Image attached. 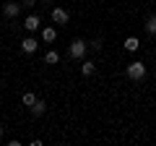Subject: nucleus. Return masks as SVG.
Wrapping results in <instances>:
<instances>
[{"label": "nucleus", "instance_id": "7", "mask_svg": "<svg viewBox=\"0 0 156 146\" xmlns=\"http://www.w3.org/2000/svg\"><path fill=\"white\" fill-rule=\"evenodd\" d=\"M23 26H26V31H37L39 29V16H26V21H23Z\"/></svg>", "mask_w": 156, "mask_h": 146}, {"label": "nucleus", "instance_id": "16", "mask_svg": "<svg viewBox=\"0 0 156 146\" xmlns=\"http://www.w3.org/2000/svg\"><path fill=\"white\" fill-rule=\"evenodd\" d=\"M0 138H3V125H0Z\"/></svg>", "mask_w": 156, "mask_h": 146}, {"label": "nucleus", "instance_id": "2", "mask_svg": "<svg viewBox=\"0 0 156 146\" xmlns=\"http://www.w3.org/2000/svg\"><path fill=\"white\" fill-rule=\"evenodd\" d=\"M125 73H128L130 81H143V78H146V63H140V60L130 63V65L125 68Z\"/></svg>", "mask_w": 156, "mask_h": 146}, {"label": "nucleus", "instance_id": "5", "mask_svg": "<svg viewBox=\"0 0 156 146\" xmlns=\"http://www.w3.org/2000/svg\"><path fill=\"white\" fill-rule=\"evenodd\" d=\"M68 18L70 16H68L65 8H52V21L55 24H68Z\"/></svg>", "mask_w": 156, "mask_h": 146}, {"label": "nucleus", "instance_id": "12", "mask_svg": "<svg viewBox=\"0 0 156 146\" xmlns=\"http://www.w3.org/2000/svg\"><path fill=\"white\" fill-rule=\"evenodd\" d=\"M146 34H148V37H156V16H148V21H146Z\"/></svg>", "mask_w": 156, "mask_h": 146}, {"label": "nucleus", "instance_id": "14", "mask_svg": "<svg viewBox=\"0 0 156 146\" xmlns=\"http://www.w3.org/2000/svg\"><path fill=\"white\" fill-rule=\"evenodd\" d=\"M89 47H91V50H96V52H99L101 47H104V42H101V39H94V42H89Z\"/></svg>", "mask_w": 156, "mask_h": 146}, {"label": "nucleus", "instance_id": "13", "mask_svg": "<svg viewBox=\"0 0 156 146\" xmlns=\"http://www.w3.org/2000/svg\"><path fill=\"white\" fill-rule=\"evenodd\" d=\"M21 102H23V107H31V104H34V102H37V97H34V94H31V91H26V94H23V97H21Z\"/></svg>", "mask_w": 156, "mask_h": 146}, {"label": "nucleus", "instance_id": "8", "mask_svg": "<svg viewBox=\"0 0 156 146\" xmlns=\"http://www.w3.org/2000/svg\"><path fill=\"white\" fill-rule=\"evenodd\" d=\"M42 39L50 45V42H55V39H57V31H55L52 26H44V29H42Z\"/></svg>", "mask_w": 156, "mask_h": 146}, {"label": "nucleus", "instance_id": "9", "mask_svg": "<svg viewBox=\"0 0 156 146\" xmlns=\"http://www.w3.org/2000/svg\"><path fill=\"white\" fill-rule=\"evenodd\" d=\"M122 47H125L128 52H135V50L140 47V42H138V37H128V39L122 42Z\"/></svg>", "mask_w": 156, "mask_h": 146}, {"label": "nucleus", "instance_id": "10", "mask_svg": "<svg viewBox=\"0 0 156 146\" xmlns=\"http://www.w3.org/2000/svg\"><path fill=\"white\" fill-rule=\"evenodd\" d=\"M44 63H47V65H57V63H60V55H57L55 50H47V55H44Z\"/></svg>", "mask_w": 156, "mask_h": 146}, {"label": "nucleus", "instance_id": "11", "mask_svg": "<svg viewBox=\"0 0 156 146\" xmlns=\"http://www.w3.org/2000/svg\"><path fill=\"white\" fill-rule=\"evenodd\" d=\"M81 73H83V76H94L96 73V65L91 60H83V65H81Z\"/></svg>", "mask_w": 156, "mask_h": 146}, {"label": "nucleus", "instance_id": "6", "mask_svg": "<svg viewBox=\"0 0 156 146\" xmlns=\"http://www.w3.org/2000/svg\"><path fill=\"white\" fill-rule=\"evenodd\" d=\"M37 47H39V42L34 39V37H26V39L21 42V50L26 52V55H31V52H37Z\"/></svg>", "mask_w": 156, "mask_h": 146}, {"label": "nucleus", "instance_id": "4", "mask_svg": "<svg viewBox=\"0 0 156 146\" xmlns=\"http://www.w3.org/2000/svg\"><path fill=\"white\" fill-rule=\"evenodd\" d=\"M29 110H31V115H34V118H42V115L47 112V102H44V99H37L31 107H29Z\"/></svg>", "mask_w": 156, "mask_h": 146}, {"label": "nucleus", "instance_id": "3", "mask_svg": "<svg viewBox=\"0 0 156 146\" xmlns=\"http://www.w3.org/2000/svg\"><path fill=\"white\" fill-rule=\"evenodd\" d=\"M18 13H21V3H5L3 5V16L5 18H16Z\"/></svg>", "mask_w": 156, "mask_h": 146}, {"label": "nucleus", "instance_id": "15", "mask_svg": "<svg viewBox=\"0 0 156 146\" xmlns=\"http://www.w3.org/2000/svg\"><path fill=\"white\" fill-rule=\"evenodd\" d=\"M23 5H26V8H34V5H37V0H23Z\"/></svg>", "mask_w": 156, "mask_h": 146}, {"label": "nucleus", "instance_id": "1", "mask_svg": "<svg viewBox=\"0 0 156 146\" xmlns=\"http://www.w3.org/2000/svg\"><path fill=\"white\" fill-rule=\"evenodd\" d=\"M86 52H89V42L81 39V37H78V39H73L70 45H68V57H73V60H81Z\"/></svg>", "mask_w": 156, "mask_h": 146}]
</instances>
